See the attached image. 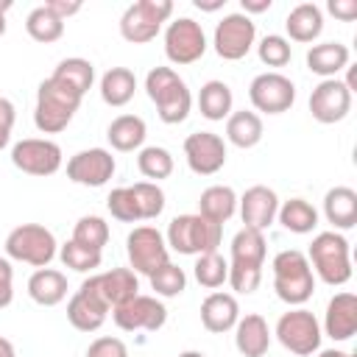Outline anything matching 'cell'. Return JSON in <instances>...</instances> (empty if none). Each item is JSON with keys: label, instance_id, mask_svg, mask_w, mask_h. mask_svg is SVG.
Returning <instances> with one entry per match:
<instances>
[{"label": "cell", "instance_id": "cell-16", "mask_svg": "<svg viewBox=\"0 0 357 357\" xmlns=\"http://www.w3.org/2000/svg\"><path fill=\"white\" fill-rule=\"evenodd\" d=\"M184 159L195 176H215L226 165V142L215 131H192L184 139Z\"/></svg>", "mask_w": 357, "mask_h": 357}, {"label": "cell", "instance_id": "cell-44", "mask_svg": "<svg viewBox=\"0 0 357 357\" xmlns=\"http://www.w3.org/2000/svg\"><path fill=\"white\" fill-rule=\"evenodd\" d=\"M106 209H109L112 218L120 220V223H137V220H139V212H137V201H134L131 187H117V190H112L109 198H106Z\"/></svg>", "mask_w": 357, "mask_h": 357}, {"label": "cell", "instance_id": "cell-45", "mask_svg": "<svg viewBox=\"0 0 357 357\" xmlns=\"http://www.w3.org/2000/svg\"><path fill=\"white\" fill-rule=\"evenodd\" d=\"M226 282L231 284L234 293L248 296V293H254V290L259 287V282H262V268H251V265H234V262H229V279H226Z\"/></svg>", "mask_w": 357, "mask_h": 357}, {"label": "cell", "instance_id": "cell-34", "mask_svg": "<svg viewBox=\"0 0 357 357\" xmlns=\"http://www.w3.org/2000/svg\"><path fill=\"white\" fill-rule=\"evenodd\" d=\"M279 223L293 234H310L318 226V209L304 198H290L276 212Z\"/></svg>", "mask_w": 357, "mask_h": 357}, {"label": "cell", "instance_id": "cell-9", "mask_svg": "<svg viewBox=\"0 0 357 357\" xmlns=\"http://www.w3.org/2000/svg\"><path fill=\"white\" fill-rule=\"evenodd\" d=\"M126 254L134 273L151 276L162 265L170 262V248L165 243V234L156 226H137L126 237Z\"/></svg>", "mask_w": 357, "mask_h": 357}, {"label": "cell", "instance_id": "cell-13", "mask_svg": "<svg viewBox=\"0 0 357 357\" xmlns=\"http://www.w3.org/2000/svg\"><path fill=\"white\" fill-rule=\"evenodd\" d=\"M248 100L257 112H265V114H282L287 112L293 103H296V84L271 70V73H259L251 84H248Z\"/></svg>", "mask_w": 357, "mask_h": 357}, {"label": "cell", "instance_id": "cell-26", "mask_svg": "<svg viewBox=\"0 0 357 357\" xmlns=\"http://www.w3.org/2000/svg\"><path fill=\"white\" fill-rule=\"evenodd\" d=\"M28 296L39 307H56L67 298V276L56 268H36L28 279Z\"/></svg>", "mask_w": 357, "mask_h": 357}, {"label": "cell", "instance_id": "cell-12", "mask_svg": "<svg viewBox=\"0 0 357 357\" xmlns=\"http://www.w3.org/2000/svg\"><path fill=\"white\" fill-rule=\"evenodd\" d=\"M64 156H61V148L59 142L47 139V137H28V139H20L14 148H11V165L28 176H53L59 173Z\"/></svg>", "mask_w": 357, "mask_h": 357}, {"label": "cell", "instance_id": "cell-21", "mask_svg": "<svg viewBox=\"0 0 357 357\" xmlns=\"http://www.w3.org/2000/svg\"><path fill=\"white\" fill-rule=\"evenodd\" d=\"M237 321H240V304H237V298L231 293L212 290L201 301V324H204L206 332L223 335V332L234 329Z\"/></svg>", "mask_w": 357, "mask_h": 357}, {"label": "cell", "instance_id": "cell-1", "mask_svg": "<svg viewBox=\"0 0 357 357\" xmlns=\"http://www.w3.org/2000/svg\"><path fill=\"white\" fill-rule=\"evenodd\" d=\"M145 92L156 103V114L167 126H178L190 117L192 95L184 78L173 67H153L145 75Z\"/></svg>", "mask_w": 357, "mask_h": 357}, {"label": "cell", "instance_id": "cell-23", "mask_svg": "<svg viewBox=\"0 0 357 357\" xmlns=\"http://www.w3.org/2000/svg\"><path fill=\"white\" fill-rule=\"evenodd\" d=\"M234 346L243 357H265L271 349V329L259 312H248L234 324Z\"/></svg>", "mask_w": 357, "mask_h": 357}, {"label": "cell", "instance_id": "cell-10", "mask_svg": "<svg viewBox=\"0 0 357 357\" xmlns=\"http://www.w3.org/2000/svg\"><path fill=\"white\" fill-rule=\"evenodd\" d=\"M257 42V25L251 17H245L243 11H234V14H226L218 25H215V33H212V45H215V53L223 59V61H240L251 53Z\"/></svg>", "mask_w": 357, "mask_h": 357}, {"label": "cell", "instance_id": "cell-52", "mask_svg": "<svg viewBox=\"0 0 357 357\" xmlns=\"http://www.w3.org/2000/svg\"><path fill=\"white\" fill-rule=\"evenodd\" d=\"M223 3L226 0H195L192 6L201 8V11H218V8H223Z\"/></svg>", "mask_w": 357, "mask_h": 357}, {"label": "cell", "instance_id": "cell-43", "mask_svg": "<svg viewBox=\"0 0 357 357\" xmlns=\"http://www.w3.org/2000/svg\"><path fill=\"white\" fill-rule=\"evenodd\" d=\"M257 56H259V61L268 64V67H284V64H290V59H293L290 39H284V36H279V33H268V36L259 39Z\"/></svg>", "mask_w": 357, "mask_h": 357}, {"label": "cell", "instance_id": "cell-30", "mask_svg": "<svg viewBox=\"0 0 357 357\" xmlns=\"http://www.w3.org/2000/svg\"><path fill=\"white\" fill-rule=\"evenodd\" d=\"M137 92V75L128 67H112L100 75V98L106 106H126Z\"/></svg>", "mask_w": 357, "mask_h": 357}, {"label": "cell", "instance_id": "cell-31", "mask_svg": "<svg viewBox=\"0 0 357 357\" xmlns=\"http://www.w3.org/2000/svg\"><path fill=\"white\" fill-rule=\"evenodd\" d=\"M262 117L257 114V112H231L229 117H226V139L234 145V148H243V151H248V148H254V145H259V139H262Z\"/></svg>", "mask_w": 357, "mask_h": 357}, {"label": "cell", "instance_id": "cell-50", "mask_svg": "<svg viewBox=\"0 0 357 357\" xmlns=\"http://www.w3.org/2000/svg\"><path fill=\"white\" fill-rule=\"evenodd\" d=\"M59 20H67V17H73V14H78L84 6H81V0H47L45 3Z\"/></svg>", "mask_w": 357, "mask_h": 357}, {"label": "cell", "instance_id": "cell-54", "mask_svg": "<svg viewBox=\"0 0 357 357\" xmlns=\"http://www.w3.org/2000/svg\"><path fill=\"white\" fill-rule=\"evenodd\" d=\"M315 357H354L351 351H343V349H318Z\"/></svg>", "mask_w": 357, "mask_h": 357}, {"label": "cell", "instance_id": "cell-18", "mask_svg": "<svg viewBox=\"0 0 357 357\" xmlns=\"http://www.w3.org/2000/svg\"><path fill=\"white\" fill-rule=\"evenodd\" d=\"M114 156L106 148H86L70 156L67 162V178L81 187H103L114 176Z\"/></svg>", "mask_w": 357, "mask_h": 357}, {"label": "cell", "instance_id": "cell-19", "mask_svg": "<svg viewBox=\"0 0 357 357\" xmlns=\"http://www.w3.org/2000/svg\"><path fill=\"white\" fill-rule=\"evenodd\" d=\"M237 209H240V218L245 223V229H257V231H265L273 226L276 220V212H279V195L265 187V184H254L248 187L240 198H237Z\"/></svg>", "mask_w": 357, "mask_h": 357}, {"label": "cell", "instance_id": "cell-53", "mask_svg": "<svg viewBox=\"0 0 357 357\" xmlns=\"http://www.w3.org/2000/svg\"><path fill=\"white\" fill-rule=\"evenodd\" d=\"M0 357H17L14 343H11L8 337H3V335H0Z\"/></svg>", "mask_w": 357, "mask_h": 357}, {"label": "cell", "instance_id": "cell-5", "mask_svg": "<svg viewBox=\"0 0 357 357\" xmlns=\"http://www.w3.org/2000/svg\"><path fill=\"white\" fill-rule=\"evenodd\" d=\"M312 273L329 284L340 287L351 279V257H349V240L340 231H318L307 251Z\"/></svg>", "mask_w": 357, "mask_h": 357}, {"label": "cell", "instance_id": "cell-17", "mask_svg": "<svg viewBox=\"0 0 357 357\" xmlns=\"http://www.w3.org/2000/svg\"><path fill=\"white\" fill-rule=\"evenodd\" d=\"M81 287L98 296L109 310H114L139 293V279L131 268H112L106 273H92L81 282Z\"/></svg>", "mask_w": 357, "mask_h": 357}, {"label": "cell", "instance_id": "cell-37", "mask_svg": "<svg viewBox=\"0 0 357 357\" xmlns=\"http://www.w3.org/2000/svg\"><path fill=\"white\" fill-rule=\"evenodd\" d=\"M192 273H195V282L206 290H218L226 284L229 279V259L218 251H209V254H201L192 265Z\"/></svg>", "mask_w": 357, "mask_h": 357}, {"label": "cell", "instance_id": "cell-3", "mask_svg": "<svg viewBox=\"0 0 357 357\" xmlns=\"http://www.w3.org/2000/svg\"><path fill=\"white\" fill-rule=\"evenodd\" d=\"M271 271H273V290L284 304L301 307L304 301H310L315 290V273L304 251L298 248L279 251L271 262Z\"/></svg>", "mask_w": 357, "mask_h": 357}, {"label": "cell", "instance_id": "cell-32", "mask_svg": "<svg viewBox=\"0 0 357 357\" xmlns=\"http://www.w3.org/2000/svg\"><path fill=\"white\" fill-rule=\"evenodd\" d=\"M265 254H268V243H265V231L257 229H240L231 237V259L234 265H251V268H262L265 265Z\"/></svg>", "mask_w": 357, "mask_h": 357}, {"label": "cell", "instance_id": "cell-11", "mask_svg": "<svg viewBox=\"0 0 357 357\" xmlns=\"http://www.w3.org/2000/svg\"><path fill=\"white\" fill-rule=\"evenodd\" d=\"M206 53V33L192 17H178L165 28V56L170 64L184 67Z\"/></svg>", "mask_w": 357, "mask_h": 357}, {"label": "cell", "instance_id": "cell-36", "mask_svg": "<svg viewBox=\"0 0 357 357\" xmlns=\"http://www.w3.org/2000/svg\"><path fill=\"white\" fill-rule=\"evenodd\" d=\"M53 78L67 84L70 89H75L81 98L89 92L92 81H95V67L89 59H81V56H70V59H61L53 70Z\"/></svg>", "mask_w": 357, "mask_h": 357}, {"label": "cell", "instance_id": "cell-40", "mask_svg": "<svg viewBox=\"0 0 357 357\" xmlns=\"http://www.w3.org/2000/svg\"><path fill=\"white\" fill-rule=\"evenodd\" d=\"M148 279H151L153 296H162V298H176V296H181L184 287H187V273H184V268H178L176 262L162 265V268L153 271Z\"/></svg>", "mask_w": 357, "mask_h": 357}, {"label": "cell", "instance_id": "cell-33", "mask_svg": "<svg viewBox=\"0 0 357 357\" xmlns=\"http://www.w3.org/2000/svg\"><path fill=\"white\" fill-rule=\"evenodd\" d=\"M231 103H234V95H231V86L226 81H206L198 92V109L206 120L218 123V120H226L231 114Z\"/></svg>", "mask_w": 357, "mask_h": 357}, {"label": "cell", "instance_id": "cell-29", "mask_svg": "<svg viewBox=\"0 0 357 357\" xmlns=\"http://www.w3.org/2000/svg\"><path fill=\"white\" fill-rule=\"evenodd\" d=\"M237 212V192L229 184H212L198 198V215L212 223H226Z\"/></svg>", "mask_w": 357, "mask_h": 357}, {"label": "cell", "instance_id": "cell-6", "mask_svg": "<svg viewBox=\"0 0 357 357\" xmlns=\"http://www.w3.org/2000/svg\"><path fill=\"white\" fill-rule=\"evenodd\" d=\"M59 254V243L53 231L42 223H20L8 231L6 237V257L33 265V268H47L53 257Z\"/></svg>", "mask_w": 357, "mask_h": 357}, {"label": "cell", "instance_id": "cell-24", "mask_svg": "<svg viewBox=\"0 0 357 357\" xmlns=\"http://www.w3.org/2000/svg\"><path fill=\"white\" fill-rule=\"evenodd\" d=\"M324 218L332 223V231H346L357 226V192L346 184L326 190L324 195Z\"/></svg>", "mask_w": 357, "mask_h": 357}, {"label": "cell", "instance_id": "cell-20", "mask_svg": "<svg viewBox=\"0 0 357 357\" xmlns=\"http://www.w3.org/2000/svg\"><path fill=\"white\" fill-rule=\"evenodd\" d=\"M321 332L326 337H332L335 343H343V340L354 337V332H357V296L354 293L340 290L329 298Z\"/></svg>", "mask_w": 357, "mask_h": 357}, {"label": "cell", "instance_id": "cell-22", "mask_svg": "<svg viewBox=\"0 0 357 357\" xmlns=\"http://www.w3.org/2000/svg\"><path fill=\"white\" fill-rule=\"evenodd\" d=\"M106 315H109V307L84 287H78L67 301V321L78 332H98L106 324Z\"/></svg>", "mask_w": 357, "mask_h": 357}, {"label": "cell", "instance_id": "cell-46", "mask_svg": "<svg viewBox=\"0 0 357 357\" xmlns=\"http://www.w3.org/2000/svg\"><path fill=\"white\" fill-rule=\"evenodd\" d=\"M86 357H128V346H126L120 337L103 335V337H95V340L89 343Z\"/></svg>", "mask_w": 357, "mask_h": 357}, {"label": "cell", "instance_id": "cell-48", "mask_svg": "<svg viewBox=\"0 0 357 357\" xmlns=\"http://www.w3.org/2000/svg\"><path fill=\"white\" fill-rule=\"evenodd\" d=\"M14 120H17V109L8 98L0 95V151L8 145L11 131H14Z\"/></svg>", "mask_w": 357, "mask_h": 357}, {"label": "cell", "instance_id": "cell-51", "mask_svg": "<svg viewBox=\"0 0 357 357\" xmlns=\"http://www.w3.org/2000/svg\"><path fill=\"white\" fill-rule=\"evenodd\" d=\"M240 6H243V14L248 17V14H262V11H268V8L273 6V0H240Z\"/></svg>", "mask_w": 357, "mask_h": 357}, {"label": "cell", "instance_id": "cell-2", "mask_svg": "<svg viewBox=\"0 0 357 357\" xmlns=\"http://www.w3.org/2000/svg\"><path fill=\"white\" fill-rule=\"evenodd\" d=\"M81 95L75 89H70L67 84L56 81L53 75L45 78L36 89V109H33V126L42 131V134H59L64 131L78 106H81Z\"/></svg>", "mask_w": 357, "mask_h": 357}, {"label": "cell", "instance_id": "cell-38", "mask_svg": "<svg viewBox=\"0 0 357 357\" xmlns=\"http://www.w3.org/2000/svg\"><path fill=\"white\" fill-rule=\"evenodd\" d=\"M137 167L145 178H151L153 184H159L162 178H167L173 173V153L162 145H148V148H139V156H137Z\"/></svg>", "mask_w": 357, "mask_h": 357}, {"label": "cell", "instance_id": "cell-4", "mask_svg": "<svg viewBox=\"0 0 357 357\" xmlns=\"http://www.w3.org/2000/svg\"><path fill=\"white\" fill-rule=\"evenodd\" d=\"M220 240H223V226L201 218L198 212L176 215L167 223V234H165L167 248L187 254V257H201V254L218 251Z\"/></svg>", "mask_w": 357, "mask_h": 357}, {"label": "cell", "instance_id": "cell-15", "mask_svg": "<svg viewBox=\"0 0 357 357\" xmlns=\"http://www.w3.org/2000/svg\"><path fill=\"white\" fill-rule=\"evenodd\" d=\"M351 112V92L340 78H324L310 92V114L312 120L332 126L340 123Z\"/></svg>", "mask_w": 357, "mask_h": 357}, {"label": "cell", "instance_id": "cell-27", "mask_svg": "<svg viewBox=\"0 0 357 357\" xmlns=\"http://www.w3.org/2000/svg\"><path fill=\"white\" fill-rule=\"evenodd\" d=\"M148 137V126L139 114H117L109 128H106V139L114 151L120 153H131V151H139L142 142Z\"/></svg>", "mask_w": 357, "mask_h": 357}, {"label": "cell", "instance_id": "cell-56", "mask_svg": "<svg viewBox=\"0 0 357 357\" xmlns=\"http://www.w3.org/2000/svg\"><path fill=\"white\" fill-rule=\"evenodd\" d=\"M178 357H206V354H204V351H192V349H190V351H181Z\"/></svg>", "mask_w": 357, "mask_h": 357}, {"label": "cell", "instance_id": "cell-42", "mask_svg": "<svg viewBox=\"0 0 357 357\" xmlns=\"http://www.w3.org/2000/svg\"><path fill=\"white\" fill-rule=\"evenodd\" d=\"M131 192H134V201H137V212H139V220H153L162 215L165 209V192L159 184L153 181H137L131 184Z\"/></svg>", "mask_w": 357, "mask_h": 357}, {"label": "cell", "instance_id": "cell-14", "mask_svg": "<svg viewBox=\"0 0 357 357\" xmlns=\"http://www.w3.org/2000/svg\"><path fill=\"white\" fill-rule=\"evenodd\" d=\"M114 324L123 332H159L167 321V307L156 298V296H142L137 293L134 298H128L126 304L112 310Z\"/></svg>", "mask_w": 357, "mask_h": 357}, {"label": "cell", "instance_id": "cell-55", "mask_svg": "<svg viewBox=\"0 0 357 357\" xmlns=\"http://www.w3.org/2000/svg\"><path fill=\"white\" fill-rule=\"evenodd\" d=\"M11 11V0H0V36L6 33V14Z\"/></svg>", "mask_w": 357, "mask_h": 357}, {"label": "cell", "instance_id": "cell-28", "mask_svg": "<svg viewBox=\"0 0 357 357\" xmlns=\"http://www.w3.org/2000/svg\"><path fill=\"white\" fill-rule=\"evenodd\" d=\"M284 31L293 42H315L324 31V11L315 3H298L290 8L287 20H284Z\"/></svg>", "mask_w": 357, "mask_h": 357}, {"label": "cell", "instance_id": "cell-39", "mask_svg": "<svg viewBox=\"0 0 357 357\" xmlns=\"http://www.w3.org/2000/svg\"><path fill=\"white\" fill-rule=\"evenodd\" d=\"M70 240H75V243L103 254V245L109 243V223L100 215H84V218H78Z\"/></svg>", "mask_w": 357, "mask_h": 357}, {"label": "cell", "instance_id": "cell-41", "mask_svg": "<svg viewBox=\"0 0 357 357\" xmlns=\"http://www.w3.org/2000/svg\"><path fill=\"white\" fill-rule=\"evenodd\" d=\"M59 259L64 262V268L70 271H78V273H92L95 268H100L103 262V254L100 251H92L75 240H67L61 248H59Z\"/></svg>", "mask_w": 357, "mask_h": 357}, {"label": "cell", "instance_id": "cell-35", "mask_svg": "<svg viewBox=\"0 0 357 357\" xmlns=\"http://www.w3.org/2000/svg\"><path fill=\"white\" fill-rule=\"evenodd\" d=\"M25 31L33 42H42V45H50V42H59L64 36V20H59L45 3L31 8L28 17H25Z\"/></svg>", "mask_w": 357, "mask_h": 357}, {"label": "cell", "instance_id": "cell-8", "mask_svg": "<svg viewBox=\"0 0 357 357\" xmlns=\"http://www.w3.org/2000/svg\"><path fill=\"white\" fill-rule=\"evenodd\" d=\"M273 335L287 351H293L298 357H312L321 349V337H324L318 318L304 307H293V310L282 312Z\"/></svg>", "mask_w": 357, "mask_h": 357}, {"label": "cell", "instance_id": "cell-49", "mask_svg": "<svg viewBox=\"0 0 357 357\" xmlns=\"http://www.w3.org/2000/svg\"><path fill=\"white\" fill-rule=\"evenodd\" d=\"M326 8H329V14H335L343 22L357 20V0H329Z\"/></svg>", "mask_w": 357, "mask_h": 357}, {"label": "cell", "instance_id": "cell-25", "mask_svg": "<svg viewBox=\"0 0 357 357\" xmlns=\"http://www.w3.org/2000/svg\"><path fill=\"white\" fill-rule=\"evenodd\" d=\"M349 47L343 42H318L307 50V70L324 78H337L340 70L349 67Z\"/></svg>", "mask_w": 357, "mask_h": 357}, {"label": "cell", "instance_id": "cell-7", "mask_svg": "<svg viewBox=\"0 0 357 357\" xmlns=\"http://www.w3.org/2000/svg\"><path fill=\"white\" fill-rule=\"evenodd\" d=\"M173 17L170 0H137L120 17V36L131 45H145L159 36L162 25Z\"/></svg>", "mask_w": 357, "mask_h": 357}, {"label": "cell", "instance_id": "cell-47", "mask_svg": "<svg viewBox=\"0 0 357 357\" xmlns=\"http://www.w3.org/2000/svg\"><path fill=\"white\" fill-rule=\"evenodd\" d=\"M14 301V268L8 257H0V310Z\"/></svg>", "mask_w": 357, "mask_h": 357}]
</instances>
